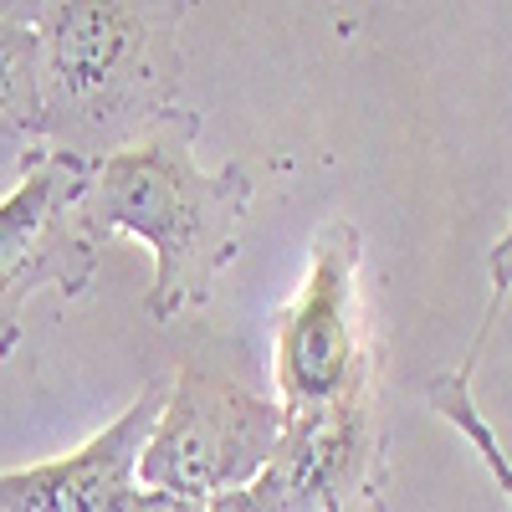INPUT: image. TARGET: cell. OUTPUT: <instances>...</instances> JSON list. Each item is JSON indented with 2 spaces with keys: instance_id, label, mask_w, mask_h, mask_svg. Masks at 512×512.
<instances>
[{
  "instance_id": "6da1fadb",
  "label": "cell",
  "mask_w": 512,
  "mask_h": 512,
  "mask_svg": "<svg viewBox=\"0 0 512 512\" xmlns=\"http://www.w3.org/2000/svg\"><path fill=\"white\" fill-rule=\"evenodd\" d=\"M185 16L190 6L144 0H57L31 6L47 72L41 149L108 159L185 108Z\"/></svg>"
},
{
  "instance_id": "7a4b0ae2",
  "label": "cell",
  "mask_w": 512,
  "mask_h": 512,
  "mask_svg": "<svg viewBox=\"0 0 512 512\" xmlns=\"http://www.w3.org/2000/svg\"><path fill=\"white\" fill-rule=\"evenodd\" d=\"M200 113H164L139 144L93 164L88 216L103 236L123 231L154 251L149 318L175 323L200 308L216 277L236 262L251 210V175L241 164L205 169L195 154Z\"/></svg>"
},
{
  "instance_id": "3957f363",
  "label": "cell",
  "mask_w": 512,
  "mask_h": 512,
  "mask_svg": "<svg viewBox=\"0 0 512 512\" xmlns=\"http://www.w3.org/2000/svg\"><path fill=\"white\" fill-rule=\"evenodd\" d=\"M282 441V405L185 364L164 384L159 420L139 451V487L205 502L267 472Z\"/></svg>"
},
{
  "instance_id": "277c9868",
  "label": "cell",
  "mask_w": 512,
  "mask_h": 512,
  "mask_svg": "<svg viewBox=\"0 0 512 512\" xmlns=\"http://www.w3.org/2000/svg\"><path fill=\"white\" fill-rule=\"evenodd\" d=\"M93 164L62 149H26L16 190L0 200V359L21 338V308L36 292L88 297L103 231L88 216Z\"/></svg>"
},
{
  "instance_id": "5b68a950",
  "label": "cell",
  "mask_w": 512,
  "mask_h": 512,
  "mask_svg": "<svg viewBox=\"0 0 512 512\" xmlns=\"http://www.w3.org/2000/svg\"><path fill=\"white\" fill-rule=\"evenodd\" d=\"M374 374L379 349L364 303V236L349 221H328L308 246L303 282L277 313V405L308 410Z\"/></svg>"
},
{
  "instance_id": "8992f818",
  "label": "cell",
  "mask_w": 512,
  "mask_h": 512,
  "mask_svg": "<svg viewBox=\"0 0 512 512\" xmlns=\"http://www.w3.org/2000/svg\"><path fill=\"white\" fill-rule=\"evenodd\" d=\"M282 512H384L390 441L379 374L308 410H282V441L262 472Z\"/></svg>"
},
{
  "instance_id": "52a82bcc",
  "label": "cell",
  "mask_w": 512,
  "mask_h": 512,
  "mask_svg": "<svg viewBox=\"0 0 512 512\" xmlns=\"http://www.w3.org/2000/svg\"><path fill=\"white\" fill-rule=\"evenodd\" d=\"M164 384L128 405L72 456L36 466H0V512H123L139 487V451L159 420Z\"/></svg>"
},
{
  "instance_id": "ba28073f",
  "label": "cell",
  "mask_w": 512,
  "mask_h": 512,
  "mask_svg": "<svg viewBox=\"0 0 512 512\" xmlns=\"http://www.w3.org/2000/svg\"><path fill=\"white\" fill-rule=\"evenodd\" d=\"M487 272H492L487 318H482V328L472 333V344H466L461 364L431 379V390H425V400H431V410L451 425V431H461L466 441H472V451L482 456V466L492 472V482L502 487V497H507V507H512V461H507V451H502L497 431L487 425V415H482V405H477V395H472L477 359H482L487 338H492V328H497V318H502V308H507V297H512V221H507V231L497 236V246H492V256H487Z\"/></svg>"
},
{
  "instance_id": "9c48e42d",
  "label": "cell",
  "mask_w": 512,
  "mask_h": 512,
  "mask_svg": "<svg viewBox=\"0 0 512 512\" xmlns=\"http://www.w3.org/2000/svg\"><path fill=\"white\" fill-rule=\"evenodd\" d=\"M47 72L31 6H0V144H41Z\"/></svg>"
},
{
  "instance_id": "30bf717a",
  "label": "cell",
  "mask_w": 512,
  "mask_h": 512,
  "mask_svg": "<svg viewBox=\"0 0 512 512\" xmlns=\"http://www.w3.org/2000/svg\"><path fill=\"white\" fill-rule=\"evenodd\" d=\"M195 512H282V507H277L272 482L256 477V482H246V487H236V492H221V497L195 502Z\"/></svg>"
},
{
  "instance_id": "8fae6325",
  "label": "cell",
  "mask_w": 512,
  "mask_h": 512,
  "mask_svg": "<svg viewBox=\"0 0 512 512\" xmlns=\"http://www.w3.org/2000/svg\"><path fill=\"white\" fill-rule=\"evenodd\" d=\"M123 512H195V502L185 497H169V492H149V487H134Z\"/></svg>"
}]
</instances>
